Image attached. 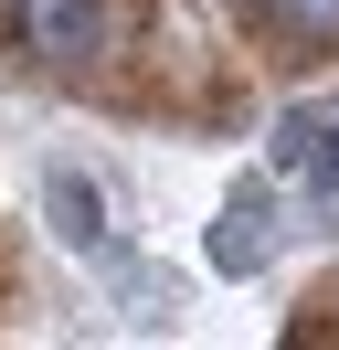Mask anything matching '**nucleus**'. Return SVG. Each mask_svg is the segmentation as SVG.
Wrapping results in <instances>:
<instances>
[{"instance_id":"1","label":"nucleus","mask_w":339,"mask_h":350,"mask_svg":"<svg viewBox=\"0 0 339 350\" xmlns=\"http://www.w3.org/2000/svg\"><path fill=\"white\" fill-rule=\"evenodd\" d=\"M0 32L11 53H32L42 75H96L117 43V11L106 0H0Z\"/></svg>"},{"instance_id":"2","label":"nucleus","mask_w":339,"mask_h":350,"mask_svg":"<svg viewBox=\"0 0 339 350\" xmlns=\"http://www.w3.org/2000/svg\"><path fill=\"white\" fill-rule=\"evenodd\" d=\"M42 213H53V234L74 244L85 265H106V276H127V244H117V223H106V191L85 170H53L42 180Z\"/></svg>"},{"instance_id":"3","label":"nucleus","mask_w":339,"mask_h":350,"mask_svg":"<svg viewBox=\"0 0 339 350\" xmlns=\"http://www.w3.org/2000/svg\"><path fill=\"white\" fill-rule=\"evenodd\" d=\"M275 170H297V180H318V191H339V117L286 107V117H275Z\"/></svg>"},{"instance_id":"4","label":"nucleus","mask_w":339,"mask_h":350,"mask_svg":"<svg viewBox=\"0 0 339 350\" xmlns=\"http://www.w3.org/2000/svg\"><path fill=\"white\" fill-rule=\"evenodd\" d=\"M265 255H275V213H265V191H233L223 223H212V265H223V276H254Z\"/></svg>"},{"instance_id":"5","label":"nucleus","mask_w":339,"mask_h":350,"mask_svg":"<svg viewBox=\"0 0 339 350\" xmlns=\"http://www.w3.org/2000/svg\"><path fill=\"white\" fill-rule=\"evenodd\" d=\"M244 22L265 43H297V53H329L339 43V0H244Z\"/></svg>"}]
</instances>
